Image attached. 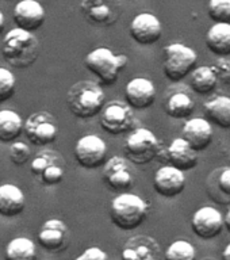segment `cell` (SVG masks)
I'll list each match as a JSON object with an SVG mask.
<instances>
[{"label":"cell","instance_id":"obj_1","mask_svg":"<svg viewBox=\"0 0 230 260\" xmlns=\"http://www.w3.org/2000/svg\"><path fill=\"white\" fill-rule=\"evenodd\" d=\"M67 106L72 115L79 119H91L105 109V91L96 81H77L68 89Z\"/></svg>","mask_w":230,"mask_h":260},{"label":"cell","instance_id":"obj_2","mask_svg":"<svg viewBox=\"0 0 230 260\" xmlns=\"http://www.w3.org/2000/svg\"><path fill=\"white\" fill-rule=\"evenodd\" d=\"M2 54L14 68H28L40 56V42L32 32L19 27L11 28L3 38Z\"/></svg>","mask_w":230,"mask_h":260},{"label":"cell","instance_id":"obj_3","mask_svg":"<svg viewBox=\"0 0 230 260\" xmlns=\"http://www.w3.org/2000/svg\"><path fill=\"white\" fill-rule=\"evenodd\" d=\"M149 205L136 194L121 192L111 201L110 219L121 231H134L145 222Z\"/></svg>","mask_w":230,"mask_h":260},{"label":"cell","instance_id":"obj_4","mask_svg":"<svg viewBox=\"0 0 230 260\" xmlns=\"http://www.w3.org/2000/svg\"><path fill=\"white\" fill-rule=\"evenodd\" d=\"M129 58L125 54H115L109 48H96L85 56L84 65L93 73L101 85H113L119 73L126 68Z\"/></svg>","mask_w":230,"mask_h":260},{"label":"cell","instance_id":"obj_5","mask_svg":"<svg viewBox=\"0 0 230 260\" xmlns=\"http://www.w3.org/2000/svg\"><path fill=\"white\" fill-rule=\"evenodd\" d=\"M196 61L198 54L194 49L180 42H174L164 48L162 72L168 80L178 83L192 73Z\"/></svg>","mask_w":230,"mask_h":260},{"label":"cell","instance_id":"obj_6","mask_svg":"<svg viewBox=\"0 0 230 260\" xmlns=\"http://www.w3.org/2000/svg\"><path fill=\"white\" fill-rule=\"evenodd\" d=\"M125 157L136 166L149 164L161 152V145L153 132L146 127L134 129L126 140Z\"/></svg>","mask_w":230,"mask_h":260},{"label":"cell","instance_id":"obj_7","mask_svg":"<svg viewBox=\"0 0 230 260\" xmlns=\"http://www.w3.org/2000/svg\"><path fill=\"white\" fill-rule=\"evenodd\" d=\"M64 157L56 150L45 149L37 153L30 162V171L45 186H56L65 176Z\"/></svg>","mask_w":230,"mask_h":260},{"label":"cell","instance_id":"obj_8","mask_svg":"<svg viewBox=\"0 0 230 260\" xmlns=\"http://www.w3.org/2000/svg\"><path fill=\"white\" fill-rule=\"evenodd\" d=\"M23 133L32 145L45 146L56 141L58 136L57 119L49 111L32 113L24 121Z\"/></svg>","mask_w":230,"mask_h":260},{"label":"cell","instance_id":"obj_9","mask_svg":"<svg viewBox=\"0 0 230 260\" xmlns=\"http://www.w3.org/2000/svg\"><path fill=\"white\" fill-rule=\"evenodd\" d=\"M136 125L133 109L127 103L113 101L105 106L102 111L101 127L106 133L118 136L132 130Z\"/></svg>","mask_w":230,"mask_h":260},{"label":"cell","instance_id":"obj_10","mask_svg":"<svg viewBox=\"0 0 230 260\" xmlns=\"http://www.w3.org/2000/svg\"><path fill=\"white\" fill-rule=\"evenodd\" d=\"M75 158L85 170H95L105 166L107 158V145L103 138L95 134H87L79 138L75 145Z\"/></svg>","mask_w":230,"mask_h":260},{"label":"cell","instance_id":"obj_11","mask_svg":"<svg viewBox=\"0 0 230 260\" xmlns=\"http://www.w3.org/2000/svg\"><path fill=\"white\" fill-rule=\"evenodd\" d=\"M80 10L89 23L101 27L113 26L122 15L119 0H81Z\"/></svg>","mask_w":230,"mask_h":260},{"label":"cell","instance_id":"obj_12","mask_svg":"<svg viewBox=\"0 0 230 260\" xmlns=\"http://www.w3.org/2000/svg\"><path fill=\"white\" fill-rule=\"evenodd\" d=\"M223 215L213 206H203L195 211L191 218V229L199 239L213 240L222 233Z\"/></svg>","mask_w":230,"mask_h":260},{"label":"cell","instance_id":"obj_13","mask_svg":"<svg viewBox=\"0 0 230 260\" xmlns=\"http://www.w3.org/2000/svg\"><path fill=\"white\" fill-rule=\"evenodd\" d=\"M129 160L121 156H113L107 160L103 170V180L110 190L123 192L133 186L134 175Z\"/></svg>","mask_w":230,"mask_h":260},{"label":"cell","instance_id":"obj_14","mask_svg":"<svg viewBox=\"0 0 230 260\" xmlns=\"http://www.w3.org/2000/svg\"><path fill=\"white\" fill-rule=\"evenodd\" d=\"M162 34V24L157 16L150 12H141L130 23V37L141 46L156 44Z\"/></svg>","mask_w":230,"mask_h":260},{"label":"cell","instance_id":"obj_15","mask_svg":"<svg viewBox=\"0 0 230 260\" xmlns=\"http://www.w3.org/2000/svg\"><path fill=\"white\" fill-rule=\"evenodd\" d=\"M161 256L157 240L148 235L130 237L121 251V260H161Z\"/></svg>","mask_w":230,"mask_h":260},{"label":"cell","instance_id":"obj_16","mask_svg":"<svg viewBox=\"0 0 230 260\" xmlns=\"http://www.w3.org/2000/svg\"><path fill=\"white\" fill-rule=\"evenodd\" d=\"M153 187L154 191L162 198H175L186 188V175L175 167L164 166L156 171Z\"/></svg>","mask_w":230,"mask_h":260},{"label":"cell","instance_id":"obj_17","mask_svg":"<svg viewBox=\"0 0 230 260\" xmlns=\"http://www.w3.org/2000/svg\"><path fill=\"white\" fill-rule=\"evenodd\" d=\"M46 12L42 4L37 0H20L12 11V19L16 27L26 31H36L44 24Z\"/></svg>","mask_w":230,"mask_h":260},{"label":"cell","instance_id":"obj_18","mask_svg":"<svg viewBox=\"0 0 230 260\" xmlns=\"http://www.w3.org/2000/svg\"><path fill=\"white\" fill-rule=\"evenodd\" d=\"M126 103L133 110H146L156 102V87L146 77H134L125 87Z\"/></svg>","mask_w":230,"mask_h":260},{"label":"cell","instance_id":"obj_19","mask_svg":"<svg viewBox=\"0 0 230 260\" xmlns=\"http://www.w3.org/2000/svg\"><path fill=\"white\" fill-rule=\"evenodd\" d=\"M182 137L191 145L196 152H203L207 149L213 142V127L206 118H192L184 123L182 129Z\"/></svg>","mask_w":230,"mask_h":260},{"label":"cell","instance_id":"obj_20","mask_svg":"<svg viewBox=\"0 0 230 260\" xmlns=\"http://www.w3.org/2000/svg\"><path fill=\"white\" fill-rule=\"evenodd\" d=\"M38 243L48 252L62 251L68 243L67 223L58 218H50L45 221L38 232Z\"/></svg>","mask_w":230,"mask_h":260},{"label":"cell","instance_id":"obj_21","mask_svg":"<svg viewBox=\"0 0 230 260\" xmlns=\"http://www.w3.org/2000/svg\"><path fill=\"white\" fill-rule=\"evenodd\" d=\"M166 154L171 166L183 172L194 170L198 166V152L192 149L190 144L183 137L172 140L170 146L167 148Z\"/></svg>","mask_w":230,"mask_h":260},{"label":"cell","instance_id":"obj_22","mask_svg":"<svg viewBox=\"0 0 230 260\" xmlns=\"http://www.w3.org/2000/svg\"><path fill=\"white\" fill-rule=\"evenodd\" d=\"M24 194L15 184L0 186V215L12 218L19 215L24 209Z\"/></svg>","mask_w":230,"mask_h":260},{"label":"cell","instance_id":"obj_23","mask_svg":"<svg viewBox=\"0 0 230 260\" xmlns=\"http://www.w3.org/2000/svg\"><path fill=\"white\" fill-rule=\"evenodd\" d=\"M206 46L213 54L230 56V23H214L206 34Z\"/></svg>","mask_w":230,"mask_h":260},{"label":"cell","instance_id":"obj_24","mask_svg":"<svg viewBox=\"0 0 230 260\" xmlns=\"http://www.w3.org/2000/svg\"><path fill=\"white\" fill-rule=\"evenodd\" d=\"M206 119L221 129H230V98L225 95L215 96L203 105Z\"/></svg>","mask_w":230,"mask_h":260},{"label":"cell","instance_id":"obj_25","mask_svg":"<svg viewBox=\"0 0 230 260\" xmlns=\"http://www.w3.org/2000/svg\"><path fill=\"white\" fill-rule=\"evenodd\" d=\"M218 84V76L213 65H202L192 71L190 75V87L199 95L210 93Z\"/></svg>","mask_w":230,"mask_h":260},{"label":"cell","instance_id":"obj_26","mask_svg":"<svg viewBox=\"0 0 230 260\" xmlns=\"http://www.w3.org/2000/svg\"><path fill=\"white\" fill-rule=\"evenodd\" d=\"M24 122L19 114L12 110L0 111V142H12L23 133Z\"/></svg>","mask_w":230,"mask_h":260},{"label":"cell","instance_id":"obj_27","mask_svg":"<svg viewBox=\"0 0 230 260\" xmlns=\"http://www.w3.org/2000/svg\"><path fill=\"white\" fill-rule=\"evenodd\" d=\"M195 102L186 92L172 93L166 103V111L171 118L175 119H186L194 113Z\"/></svg>","mask_w":230,"mask_h":260},{"label":"cell","instance_id":"obj_28","mask_svg":"<svg viewBox=\"0 0 230 260\" xmlns=\"http://www.w3.org/2000/svg\"><path fill=\"white\" fill-rule=\"evenodd\" d=\"M6 260H37L36 244L27 237L12 239L4 251Z\"/></svg>","mask_w":230,"mask_h":260},{"label":"cell","instance_id":"obj_29","mask_svg":"<svg viewBox=\"0 0 230 260\" xmlns=\"http://www.w3.org/2000/svg\"><path fill=\"white\" fill-rule=\"evenodd\" d=\"M196 249L190 241L176 240L168 245L164 252V260H195Z\"/></svg>","mask_w":230,"mask_h":260},{"label":"cell","instance_id":"obj_30","mask_svg":"<svg viewBox=\"0 0 230 260\" xmlns=\"http://www.w3.org/2000/svg\"><path fill=\"white\" fill-rule=\"evenodd\" d=\"M207 12L215 23H230V0H209Z\"/></svg>","mask_w":230,"mask_h":260},{"label":"cell","instance_id":"obj_31","mask_svg":"<svg viewBox=\"0 0 230 260\" xmlns=\"http://www.w3.org/2000/svg\"><path fill=\"white\" fill-rule=\"evenodd\" d=\"M15 76L11 71L0 67V103L11 99L15 92Z\"/></svg>","mask_w":230,"mask_h":260},{"label":"cell","instance_id":"obj_32","mask_svg":"<svg viewBox=\"0 0 230 260\" xmlns=\"http://www.w3.org/2000/svg\"><path fill=\"white\" fill-rule=\"evenodd\" d=\"M10 160H11L15 166H23L28 161V158L31 156V149L26 142L15 141L12 142L10 146Z\"/></svg>","mask_w":230,"mask_h":260},{"label":"cell","instance_id":"obj_33","mask_svg":"<svg viewBox=\"0 0 230 260\" xmlns=\"http://www.w3.org/2000/svg\"><path fill=\"white\" fill-rule=\"evenodd\" d=\"M213 68H214L217 76H218V80H222L225 83H229L230 81V60H227V57H221L218 58L217 62L213 64Z\"/></svg>","mask_w":230,"mask_h":260},{"label":"cell","instance_id":"obj_34","mask_svg":"<svg viewBox=\"0 0 230 260\" xmlns=\"http://www.w3.org/2000/svg\"><path fill=\"white\" fill-rule=\"evenodd\" d=\"M73 260H109V255L99 247H89Z\"/></svg>","mask_w":230,"mask_h":260},{"label":"cell","instance_id":"obj_35","mask_svg":"<svg viewBox=\"0 0 230 260\" xmlns=\"http://www.w3.org/2000/svg\"><path fill=\"white\" fill-rule=\"evenodd\" d=\"M218 188L222 194L230 197V168H225L218 176Z\"/></svg>","mask_w":230,"mask_h":260},{"label":"cell","instance_id":"obj_36","mask_svg":"<svg viewBox=\"0 0 230 260\" xmlns=\"http://www.w3.org/2000/svg\"><path fill=\"white\" fill-rule=\"evenodd\" d=\"M222 260H230V243L227 244L222 251Z\"/></svg>","mask_w":230,"mask_h":260},{"label":"cell","instance_id":"obj_37","mask_svg":"<svg viewBox=\"0 0 230 260\" xmlns=\"http://www.w3.org/2000/svg\"><path fill=\"white\" fill-rule=\"evenodd\" d=\"M223 222H225V228H226L227 232H229V233H230V209H229V210H227L226 215L223 217Z\"/></svg>","mask_w":230,"mask_h":260},{"label":"cell","instance_id":"obj_38","mask_svg":"<svg viewBox=\"0 0 230 260\" xmlns=\"http://www.w3.org/2000/svg\"><path fill=\"white\" fill-rule=\"evenodd\" d=\"M4 24H6V22H4V15L3 12L0 11V32H3Z\"/></svg>","mask_w":230,"mask_h":260},{"label":"cell","instance_id":"obj_39","mask_svg":"<svg viewBox=\"0 0 230 260\" xmlns=\"http://www.w3.org/2000/svg\"><path fill=\"white\" fill-rule=\"evenodd\" d=\"M206 260H207V259H206Z\"/></svg>","mask_w":230,"mask_h":260}]
</instances>
